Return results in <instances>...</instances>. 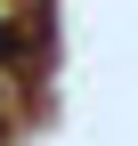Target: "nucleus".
Listing matches in <instances>:
<instances>
[{
  "label": "nucleus",
  "mask_w": 138,
  "mask_h": 146,
  "mask_svg": "<svg viewBox=\"0 0 138 146\" xmlns=\"http://www.w3.org/2000/svg\"><path fill=\"white\" fill-rule=\"evenodd\" d=\"M25 49H33V33H25V25H8V16H0V73H8L16 57H25Z\"/></svg>",
  "instance_id": "nucleus-1"
}]
</instances>
